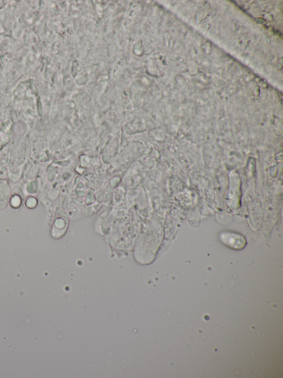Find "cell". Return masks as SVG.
<instances>
[{
    "label": "cell",
    "mask_w": 283,
    "mask_h": 378,
    "mask_svg": "<svg viewBox=\"0 0 283 378\" xmlns=\"http://www.w3.org/2000/svg\"><path fill=\"white\" fill-rule=\"evenodd\" d=\"M10 188L7 182L0 181V209H3L7 205Z\"/></svg>",
    "instance_id": "obj_2"
},
{
    "label": "cell",
    "mask_w": 283,
    "mask_h": 378,
    "mask_svg": "<svg viewBox=\"0 0 283 378\" xmlns=\"http://www.w3.org/2000/svg\"><path fill=\"white\" fill-rule=\"evenodd\" d=\"M221 243L227 247L241 250L244 249L247 245L245 238L241 234L233 231H223L219 235Z\"/></svg>",
    "instance_id": "obj_1"
},
{
    "label": "cell",
    "mask_w": 283,
    "mask_h": 378,
    "mask_svg": "<svg viewBox=\"0 0 283 378\" xmlns=\"http://www.w3.org/2000/svg\"><path fill=\"white\" fill-rule=\"evenodd\" d=\"M11 205L15 208L19 207L21 205V200L18 197L15 196L11 200Z\"/></svg>",
    "instance_id": "obj_3"
}]
</instances>
